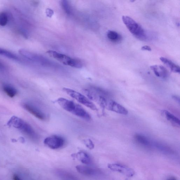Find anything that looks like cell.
I'll use <instances>...</instances> for the list:
<instances>
[{
    "mask_svg": "<svg viewBox=\"0 0 180 180\" xmlns=\"http://www.w3.org/2000/svg\"><path fill=\"white\" fill-rule=\"evenodd\" d=\"M56 102L63 109L70 112L74 115L87 120H90L91 116L81 105L68 99L60 97L56 101Z\"/></svg>",
    "mask_w": 180,
    "mask_h": 180,
    "instance_id": "6da1fadb",
    "label": "cell"
},
{
    "mask_svg": "<svg viewBox=\"0 0 180 180\" xmlns=\"http://www.w3.org/2000/svg\"><path fill=\"white\" fill-rule=\"evenodd\" d=\"M122 20L130 32L135 37L141 40H145L147 36L145 31L138 23L128 16H123Z\"/></svg>",
    "mask_w": 180,
    "mask_h": 180,
    "instance_id": "7a4b0ae2",
    "label": "cell"
},
{
    "mask_svg": "<svg viewBox=\"0 0 180 180\" xmlns=\"http://www.w3.org/2000/svg\"><path fill=\"white\" fill-rule=\"evenodd\" d=\"M46 53L50 56L63 65L77 68H81L83 67V63L79 59L71 58L67 55L53 50H49Z\"/></svg>",
    "mask_w": 180,
    "mask_h": 180,
    "instance_id": "3957f363",
    "label": "cell"
},
{
    "mask_svg": "<svg viewBox=\"0 0 180 180\" xmlns=\"http://www.w3.org/2000/svg\"><path fill=\"white\" fill-rule=\"evenodd\" d=\"M63 90L69 96L75 99L79 103L86 106L87 107L89 108L90 109L94 111H97V110L96 106L91 101L90 99L81 93L67 88H63Z\"/></svg>",
    "mask_w": 180,
    "mask_h": 180,
    "instance_id": "277c9868",
    "label": "cell"
},
{
    "mask_svg": "<svg viewBox=\"0 0 180 180\" xmlns=\"http://www.w3.org/2000/svg\"><path fill=\"white\" fill-rule=\"evenodd\" d=\"M65 140L62 137L57 135H52L44 139V144L52 149H58L64 145Z\"/></svg>",
    "mask_w": 180,
    "mask_h": 180,
    "instance_id": "5b68a950",
    "label": "cell"
},
{
    "mask_svg": "<svg viewBox=\"0 0 180 180\" xmlns=\"http://www.w3.org/2000/svg\"><path fill=\"white\" fill-rule=\"evenodd\" d=\"M110 170L122 173L128 177H132L135 174V171L132 169L128 168L120 164H113L108 165Z\"/></svg>",
    "mask_w": 180,
    "mask_h": 180,
    "instance_id": "8992f818",
    "label": "cell"
},
{
    "mask_svg": "<svg viewBox=\"0 0 180 180\" xmlns=\"http://www.w3.org/2000/svg\"><path fill=\"white\" fill-rule=\"evenodd\" d=\"M23 106L25 110L36 118L42 120L45 119L46 117L45 114L36 107L27 103L23 104Z\"/></svg>",
    "mask_w": 180,
    "mask_h": 180,
    "instance_id": "52a82bcc",
    "label": "cell"
},
{
    "mask_svg": "<svg viewBox=\"0 0 180 180\" xmlns=\"http://www.w3.org/2000/svg\"><path fill=\"white\" fill-rule=\"evenodd\" d=\"M106 107L110 111L116 113L124 115H126L128 114V111L125 108L113 101H110L108 102Z\"/></svg>",
    "mask_w": 180,
    "mask_h": 180,
    "instance_id": "ba28073f",
    "label": "cell"
},
{
    "mask_svg": "<svg viewBox=\"0 0 180 180\" xmlns=\"http://www.w3.org/2000/svg\"><path fill=\"white\" fill-rule=\"evenodd\" d=\"M77 172L86 176H93L98 174L99 171L96 169L88 166L78 165L76 166Z\"/></svg>",
    "mask_w": 180,
    "mask_h": 180,
    "instance_id": "9c48e42d",
    "label": "cell"
},
{
    "mask_svg": "<svg viewBox=\"0 0 180 180\" xmlns=\"http://www.w3.org/2000/svg\"><path fill=\"white\" fill-rule=\"evenodd\" d=\"M150 68L156 77L165 79L168 77L169 73L166 68L160 65H152Z\"/></svg>",
    "mask_w": 180,
    "mask_h": 180,
    "instance_id": "30bf717a",
    "label": "cell"
},
{
    "mask_svg": "<svg viewBox=\"0 0 180 180\" xmlns=\"http://www.w3.org/2000/svg\"><path fill=\"white\" fill-rule=\"evenodd\" d=\"M73 157L77 159L84 164L89 165L92 163V160L88 154L83 151H80L72 155Z\"/></svg>",
    "mask_w": 180,
    "mask_h": 180,
    "instance_id": "8fae6325",
    "label": "cell"
},
{
    "mask_svg": "<svg viewBox=\"0 0 180 180\" xmlns=\"http://www.w3.org/2000/svg\"><path fill=\"white\" fill-rule=\"evenodd\" d=\"M160 60L173 72L180 74V69L178 65L173 63L172 61L163 57H160Z\"/></svg>",
    "mask_w": 180,
    "mask_h": 180,
    "instance_id": "7c38bea8",
    "label": "cell"
},
{
    "mask_svg": "<svg viewBox=\"0 0 180 180\" xmlns=\"http://www.w3.org/2000/svg\"><path fill=\"white\" fill-rule=\"evenodd\" d=\"M25 122L21 118L14 116L8 121L7 125L10 127L12 126L14 128L21 130L24 125Z\"/></svg>",
    "mask_w": 180,
    "mask_h": 180,
    "instance_id": "4fadbf2b",
    "label": "cell"
},
{
    "mask_svg": "<svg viewBox=\"0 0 180 180\" xmlns=\"http://www.w3.org/2000/svg\"><path fill=\"white\" fill-rule=\"evenodd\" d=\"M58 176L64 179L69 180L77 179V177L71 172L62 169H57L55 171Z\"/></svg>",
    "mask_w": 180,
    "mask_h": 180,
    "instance_id": "5bb4252c",
    "label": "cell"
},
{
    "mask_svg": "<svg viewBox=\"0 0 180 180\" xmlns=\"http://www.w3.org/2000/svg\"><path fill=\"white\" fill-rule=\"evenodd\" d=\"M3 90L4 92L11 98L15 96L17 93V91L15 88L10 84H3Z\"/></svg>",
    "mask_w": 180,
    "mask_h": 180,
    "instance_id": "9a60e30c",
    "label": "cell"
},
{
    "mask_svg": "<svg viewBox=\"0 0 180 180\" xmlns=\"http://www.w3.org/2000/svg\"><path fill=\"white\" fill-rule=\"evenodd\" d=\"M107 37L110 41L113 43H119L122 39V36L116 32L114 31H108Z\"/></svg>",
    "mask_w": 180,
    "mask_h": 180,
    "instance_id": "2e32d148",
    "label": "cell"
},
{
    "mask_svg": "<svg viewBox=\"0 0 180 180\" xmlns=\"http://www.w3.org/2000/svg\"><path fill=\"white\" fill-rule=\"evenodd\" d=\"M20 130L32 138L35 139L37 137V134L34 130L29 124L26 122H25L24 125Z\"/></svg>",
    "mask_w": 180,
    "mask_h": 180,
    "instance_id": "e0dca14e",
    "label": "cell"
},
{
    "mask_svg": "<svg viewBox=\"0 0 180 180\" xmlns=\"http://www.w3.org/2000/svg\"><path fill=\"white\" fill-rule=\"evenodd\" d=\"M0 55L12 60L20 61V59L16 55L3 49L0 48Z\"/></svg>",
    "mask_w": 180,
    "mask_h": 180,
    "instance_id": "ac0fdd59",
    "label": "cell"
},
{
    "mask_svg": "<svg viewBox=\"0 0 180 180\" xmlns=\"http://www.w3.org/2000/svg\"><path fill=\"white\" fill-rule=\"evenodd\" d=\"M163 113L164 114L167 119L169 121L173 124L177 125L179 126L180 121L179 118L176 117V116L166 110L163 111Z\"/></svg>",
    "mask_w": 180,
    "mask_h": 180,
    "instance_id": "d6986e66",
    "label": "cell"
},
{
    "mask_svg": "<svg viewBox=\"0 0 180 180\" xmlns=\"http://www.w3.org/2000/svg\"><path fill=\"white\" fill-rule=\"evenodd\" d=\"M134 138L137 142L143 145L148 146L150 144L149 140L144 135L136 134L134 135Z\"/></svg>",
    "mask_w": 180,
    "mask_h": 180,
    "instance_id": "ffe728a7",
    "label": "cell"
},
{
    "mask_svg": "<svg viewBox=\"0 0 180 180\" xmlns=\"http://www.w3.org/2000/svg\"><path fill=\"white\" fill-rule=\"evenodd\" d=\"M61 3L65 11L67 14H71V9L68 0H62Z\"/></svg>",
    "mask_w": 180,
    "mask_h": 180,
    "instance_id": "44dd1931",
    "label": "cell"
},
{
    "mask_svg": "<svg viewBox=\"0 0 180 180\" xmlns=\"http://www.w3.org/2000/svg\"><path fill=\"white\" fill-rule=\"evenodd\" d=\"M8 22V17L5 13L2 12L0 13V25L5 26Z\"/></svg>",
    "mask_w": 180,
    "mask_h": 180,
    "instance_id": "7402d4cb",
    "label": "cell"
},
{
    "mask_svg": "<svg viewBox=\"0 0 180 180\" xmlns=\"http://www.w3.org/2000/svg\"><path fill=\"white\" fill-rule=\"evenodd\" d=\"M84 144L90 150H92L94 147V145L93 141L90 139H86L83 141Z\"/></svg>",
    "mask_w": 180,
    "mask_h": 180,
    "instance_id": "603a6c76",
    "label": "cell"
},
{
    "mask_svg": "<svg viewBox=\"0 0 180 180\" xmlns=\"http://www.w3.org/2000/svg\"><path fill=\"white\" fill-rule=\"evenodd\" d=\"M46 15L48 17L51 18L52 16L53 15L54 12L50 8H47L46 10Z\"/></svg>",
    "mask_w": 180,
    "mask_h": 180,
    "instance_id": "cb8c5ba5",
    "label": "cell"
},
{
    "mask_svg": "<svg viewBox=\"0 0 180 180\" xmlns=\"http://www.w3.org/2000/svg\"><path fill=\"white\" fill-rule=\"evenodd\" d=\"M141 49L144 51H151V48L150 46H143L141 48Z\"/></svg>",
    "mask_w": 180,
    "mask_h": 180,
    "instance_id": "d4e9b609",
    "label": "cell"
},
{
    "mask_svg": "<svg viewBox=\"0 0 180 180\" xmlns=\"http://www.w3.org/2000/svg\"><path fill=\"white\" fill-rule=\"evenodd\" d=\"M172 98L174 99V100L177 103H178L179 104L180 103V98L179 97L175 95H173L172 96Z\"/></svg>",
    "mask_w": 180,
    "mask_h": 180,
    "instance_id": "484cf974",
    "label": "cell"
},
{
    "mask_svg": "<svg viewBox=\"0 0 180 180\" xmlns=\"http://www.w3.org/2000/svg\"><path fill=\"white\" fill-rule=\"evenodd\" d=\"M13 179L14 180H20L21 179L20 177L18 176V175L14 174L13 176Z\"/></svg>",
    "mask_w": 180,
    "mask_h": 180,
    "instance_id": "4316f807",
    "label": "cell"
},
{
    "mask_svg": "<svg viewBox=\"0 0 180 180\" xmlns=\"http://www.w3.org/2000/svg\"><path fill=\"white\" fill-rule=\"evenodd\" d=\"M18 140L20 141L21 143H25V139L23 137H19Z\"/></svg>",
    "mask_w": 180,
    "mask_h": 180,
    "instance_id": "83f0119b",
    "label": "cell"
},
{
    "mask_svg": "<svg viewBox=\"0 0 180 180\" xmlns=\"http://www.w3.org/2000/svg\"><path fill=\"white\" fill-rule=\"evenodd\" d=\"M4 68V65L2 64L1 62H0V69H3Z\"/></svg>",
    "mask_w": 180,
    "mask_h": 180,
    "instance_id": "f1b7e54d",
    "label": "cell"
},
{
    "mask_svg": "<svg viewBox=\"0 0 180 180\" xmlns=\"http://www.w3.org/2000/svg\"><path fill=\"white\" fill-rule=\"evenodd\" d=\"M11 141L12 143H16L17 142V140L16 139H11Z\"/></svg>",
    "mask_w": 180,
    "mask_h": 180,
    "instance_id": "f546056e",
    "label": "cell"
},
{
    "mask_svg": "<svg viewBox=\"0 0 180 180\" xmlns=\"http://www.w3.org/2000/svg\"><path fill=\"white\" fill-rule=\"evenodd\" d=\"M132 2H135V0H130Z\"/></svg>",
    "mask_w": 180,
    "mask_h": 180,
    "instance_id": "4dcf8cb0",
    "label": "cell"
}]
</instances>
